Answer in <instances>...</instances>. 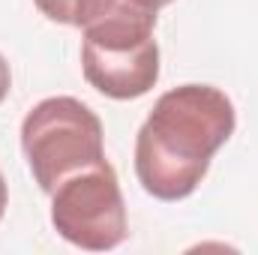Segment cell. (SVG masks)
<instances>
[{"mask_svg": "<svg viewBox=\"0 0 258 255\" xmlns=\"http://www.w3.org/2000/svg\"><path fill=\"white\" fill-rule=\"evenodd\" d=\"M237 111L213 84L165 90L135 135V177L159 201H180L198 189L216 150L234 135Z\"/></svg>", "mask_w": 258, "mask_h": 255, "instance_id": "obj_1", "label": "cell"}, {"mask_svg": "<svg viewBox=\"0 0 258 255\" xmlns=\"http://www.w3.org/2000/svg\"><path fill=\"white\" fill-rule=\"evenodd\" d=\"M156 12L111 0L81 27V72L93 90L126 102L150 93L159 81Z\"/></svg>", "mask_w": 258, "mask_h": 255, "instance_id": "obj_2", "label": "cell"}, {"mask_svg": "<svg viewBox=\"0 0 258 255\" xmlns=\"http://www.w3.org/2000/svg\"><path fill=\"white\" fill-rule=\"evenodd\" d=\"M21 150L45 195L66 177L105 162L102 120L75 96H48L21 120Z\"/></svg>", "mask_w": 258, "mask_h": 255, "instance_id": "obj_3", "label": "cell"}, {"mask_svg": "<svg viewBox=\"0 0 258 255\" xmlns=\"http://www.w3.org/2000/svg\"><path fill=\"white\" fill-rule=\"evenodd\" d=\"M51 225L66 243L87 252H108L126 240V201L108 159L66 177L51 192Z\"/></svg>", "mask_w": 258, "mask_h": 255, "instance_id": "obj_4", "label": "cell"}, {"mask_svg": "<svg viewBox=\"0 0 258 255\" xmlns=\"http://www.w3.org/2000/svg\"><path fill=\"white\" fill-rule=\"evenodd\" d=\"M36 9L48 18L66 27H84L102 6H108L111 0H33Z\"/></svg>", "mask_w": 258, "mask_h": 255, "instance_id": "obj_5", "label": "cell"}, {"mask_svg": "<svg viewBox=\"0 0 258 255\" xmlns=\"http://www.w3.org/2000/svg\"><path fill=\"white\" fill-rule=\"evenodd\" d=\"M9 87H12V72H9L6 57L0 54V105H3V99L9 96Z\"/></svg>", "mask_w": 258, "mask_h": 255, "instance_id": "obj_6", "label": "cell"}, {"mask_svg": "<svg viewBox=\"0 0 258 255\" xmlns=\"http://www.w3.org/2000/svg\"><path fill=\"white\" fill-rule=\"evenodd\" d=\"M132 3H138V6H144V9H150V12H159L162 6H168V3H174V0H132Z\"/></svg>", "mask_w": 258, "mask_h": 255, "instance_id": "obj_7", "label": "cell"}, {"mask_svg": "<svg viewBox=\"0 0 258 255\" xmlns=\"http://www.w3.org/2000/svg\"><path fill=\"white\" fill-rule=\"evenodd\" d=\"M6 204H9V189H6V180H3V174H0V219H3V213H6Z\"/></svg>", "mask_w": 258, "mask_h": 255, "instance_id": "obj_8", "label": "cell"}]
</instances>
